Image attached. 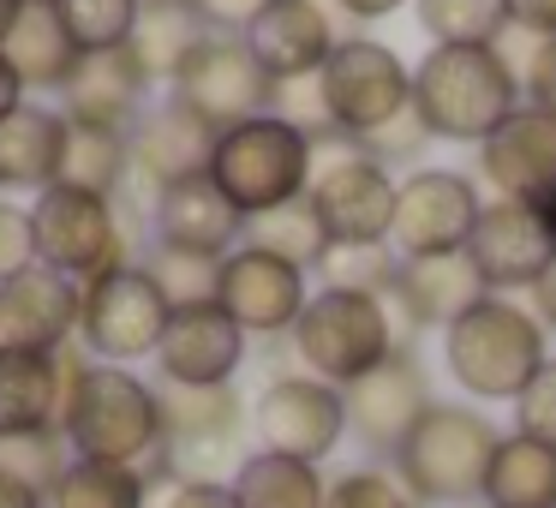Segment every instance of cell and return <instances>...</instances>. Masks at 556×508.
Wrapping results in <instances>:
<instances>
[{"mask_svg":"<svg viewBox=\"0 0 556 508\" xmlns=\"http://www.w3.org/2000/svg\"><path fill=\"white\" fill-rule=\"evenodd\" d=\"M18 7H25V0H0V37H7V30H13V18H18Z\"/></svg>","mask_w":556,"mask_h":508,"instance_id":"52","label":"cell"},{"mask_svg":"<svg viewBox=\"0 0 556 508\" xmlns=\"http://www.w3.org/2000/svg\"><path fill=\"white\" fill-rule=\"evenodd\" d=\"M61 436L78 460H121L150 472L162 455V383H144L132 365H97L66 347Z\"/></svg>","mask_w":556,"mask_h":508,"instance_id":"1","label":"cell"},{"mask_svg":"<svg viewBox=\"0 0 556 508\" xmlns=\"http://www.w3.org/2000/svg\"><path fill=\"white\" fill-rule=\"evenodd\" d=\"M174 305L162 300V288L144 276V264L109 269V276L78 288V335L73 347L97 365H138L156 359L162 329H168Z\"/></svg>","mask_w":556,"mask_h":508,"instance_id":"10","label":"cell"},{"mask_svg":"<svg viewBox=\"0 0 556 508\" xmlns=\"http://www.w3.org/2000/svg\"><path fill=\"white\" fill-rule=\"evenodd\" d=\"M515 431L556 448V359H544L539 377L527 383V395L515 401Z\"/></svg>","mask_w":556,"mask_h":508,"instance_id":"42","label":"cell"},{"mask_svg":"<svg viewBox=\"0 0 556 508\" xmlns=\"http://www.w3.org/2000/svg\"><path fill=\"white\" fill-rule=\"evenodd\" d=\"M61 156H66V114L54 102L30 97L18 114L0 120V198L49 192L61 180Z\"/></svg>","mask_w":556,"mask_h":508,"instance_id":"26","label":"cell"},{"mask_svg":"<svg viewBox=\"0 0 556 508\" xmlns=\"http://www.w3.org/2000/svg\"><path fill=\"white\" fill-rule=\"evenodd\" d=\"M484 508H556V448L539 436H496L484 472Z\"/></svg>","mask_w":556,"mask_h":508,"instance_id":"30","label":"cell"},{"mask_svg":"<svg viewBox=\"0 0 556 508\" xmlns=\"http://www.w3.org/2000/svg\"><path fill=\"white\" fill-rule=\"evenodd\" d=\"M30 221H37V257L49 269H61V276H73L78 288L109 276V269L138 264L132 240H126V216L114 198L54 180L49 192L30 198Z\"/></svg>","mask_w":556,"mask_h":508,"instance_id":"9","label":"cell"},{"mask_svg":"<svg viewBox=\"0 0 556 508\" xmlns=\"http://www.w3.org/2000/svg\"><path fill=\"white\" fill-rule=\"evenodd\" d=\"M216 138H222L216 126L198 120L180 97H156L144 109V120L132 126V180L150 186V198L180 180H198V174H210Z\"/></svg>","mask_w":556,"mask_h":508,"instance_id":"18","label":"cell"},{"mask_svg":"<svg viewBox=\"0 0 556 508\" xmlns=\"http://www.w3.org/2000/svg\"><path fill=\"white\" fill-rule=\"evenodd\" d=\"M150 508H240L228 479H156Z\"/></svg>","mask_w":556,"mask_h":508,"instance_id":"43","label":"cell"},{"mask_svg":"<svg viewBox=\"0 0 556 508\" xmlns=\"http://www.w3.org/2000/svg\"><path fill=\"white\" fill-rule=\"evenodd\" d=\"M252 407L240 389H168L162 383V455L150 479H233L252 448Z\"/></svg>","mask_w":556,"mask_h":508,"instance_id":"7","label":"cell"},{"mask_svg":"<svg viewBox=\"0 0 556 508\" xmlns=\"http://www.w3.org/2000/svg\"><path fill=\"white\" fill-rule=\"evenodd\" d=\"M407 109H413V73L401 66V54L377 37H341L324 73H317V114H324L329 132L348 138V144H365Z\"/></svg>","mask_w":556,"mask_h":508,"instance_id":"8","label":"cell"},{"mask_svg":"<svg viewBox=\"0 0 556 508\" xmlns=\"http://www.w3.org/2000/svg\"><path fill=\"white\" fill-rule=\"evenodd\" d=\"M25 7H54V0H25Z\"/></svg>","mask_w":556,"mask_h":508,"instance_id":"54","label":"cell"},{"mask_svg":"<svg viewBox=\"0 0 556 508\" xmlns=\"http://www.w3.org/2000/svg\"><path fill=\"white\" fill-rule=\"evenodd\" d=\"M0 508H49L37 491H25V484H13V479H0Z\"/></svg>","mask_w":556,"mask_h":508,"instance_id":"51","label":"cell"},{"mask_svg":"<svg viewBox=\"0 0 556 508\" xmlns=\"http://www.w3.org/2000/svg\"><path fill=\"white\" fill-rule=\"evenodd\" d=\"M150 78L132 61V49H102V54H78L73 78L61 85L54 109L66 120H90V126H114V132H132L150 109Z\"/></svg>","mask_w":556,"mask_h":508,"instance_id":"24","label":"cell"},{"mask_svg":"<svg viewBox=\"0 0 556 508\" xmlns=\"http://www.w3.org/2000/svg\"><path fill=\"white\" fill-rule=\"evenodd\" d=\"M245 329L222 312L216 300L210 305H180L162 329L156 347V371L168 389H228L245 365Z\"/></svg>","mask_w":556,"mask_h":508,"instance_id":"16","label":"cell"},{"mask_svg":"<svg viewBox=\"0 0 556 508\" xmlns=\"http://www.w3.org/2000/svg\"><path fill=\"white\" fill-rule=\"evenodd\" d=\"M288 335H293V353H300L305 377H317V383H329V389H353L359 377H371L377 365L401 347L389 300L324 293V288L305 300L300 323H293Z\"/></svg>","mask_w":556,"mask_h":508,"instance_id":"6","label":"cell"},{"mask_svg":"<svg viewBox=\"0 0 556 508\" xmlns=\"http://www.w3.org/2000/svg\"><path fill=\"white\" fill-rule=\"evenodd\" d=\"M204 18L192 13V0H150L144 13H138V25H132V61L144 66V78L150 85H168L174 90V78L186 73V61H192L198 49H204Z\"/></svg>","mask_w":556,"mask_h":508,"instance_id":"29","label":"cell"},{"mask_svg":"<svg viewBox=\"0 0 556 508\" xmlns=\"http://www.w3.org/2000/svg\"><path fill=\"white\" fill-rule=\"evenodd\" d=\"M312 162H317V138L305 120L293 114H257L245 126H228L216 138V156H210V180L228 192V204L245 221L269 216V209H288L305 198L312 186Z\"/></svg>","mask_w":556,"mask_h":508,"instance_id":"2","label":"cell"},{"mask_svg":"<svg viewBox=\"0 0 556 508\" xmlns=\"http://www.w3.org/2000/svg\"><path fill=\"white\" fill-rule=\"evenodd\" d=\"M479 174L515 204H544L556 192V114L515 109L479 144Z\"/></svg>","mask_w":556,"mask_h":508,"instance_id":"23","label":"cell"},{"mask_svg":"<svg viewBox=\"0 0 556 508\" xmlns=\"http://www.w3.org/2000/svg\"><path fill=\"white\" fill-rule=\"evenodd\" d=\"M508 25L527 37H556V0H508Z\"/></svg>","mask_w":556,"mask_h":508,"instance_id":"47","label":"cell"},{"mask_svg":"<svg viewBox=\"0 0 556 508\" xmlns=\"http://www.w3.org/2000/svg\"><path fill=\"white\" fill-rule=\"evenodd\" d=\"M126 180H132V132H114V126H90V120H66L61 186H78V192L114 198Z\"/></svg>","mask_w":556,"mask_h":508,"instance_id":"32","label":"cell"},{"mask_svg":"<svg viewBox=\"0 0 556 508\" xmlns=\"http://www.w3.org/2000/svg\"><path fill=\"white\" fill-rule=\"evenodd\" d=\"M491 455L496 431L484 412L431 401L425 419L407 431V443L395 448V479L407 484L413 503H472V496H484Z\"/></svg>","mask_w":556,"mask_h":508,"instance_id":"5","label":"cell"},{"mask_svg":"<svg viewBox=\"0 0 556 508\" xmlns=\"http://www.w3.org/2000/svg\"><path fill=\"white\" fill-rule=\"evenodd\" d=\"M245 245H264V252L288 257V264H300L305 276H312V264L324 257L329 233H324V221H317V209L300 198V204H288V209H269V216L245 221Z\"/></svg>","mask_w":556,"mask_h":508,"instance_id":"37","label":"cell"},{"mask_svg":"<svg viewBox=\"0 0 556 508\" xmlns=\"http://www.w3.org/2000/svg\"><path fill=\"white\" fill-rule=\"evenodd\" d=\"M544 359H551V353H544L539 317L520 312L515 300H496V293L443 329L448 377L479 401H520Z\"/></svg>","mask_w":556,"mask_h":508,"instance_id":"4","label":"cell"},{"mask_svg":"<svg viewBox=\"0 0 556 508\" xmlns=\"http://www.w3.org/2000/svg\"><path fill=\"white\" fill-rule=\"evenodd\" d=\"M425 144H431V132H425V120H419V114H401V120H389L383 126V132H371V138H365V156H371V162H395V156H419V150Z\"/></svg>","mask_w":556,"mask_h":508,"instance_id":"44","label":"cell"},{"mask_svg":"<svg viewBox=\"0 0 556 508\" xmlns=\"http://www.w3.org/2000/svg\"><path fill=\"white\" fill-rule=\"evenodd\" d=\"M305 269L288 264V257L264 252V245H240V252L222 257V276H216V305L245 329V335H288L300 323L305 300Z\"/></svg>","mask_w":556,"mask_h":508,"instance_id":"15","label":"cell"},{"mask_svg":"<svg viewBox=\"0 0 556 508\" xmlns=\"http://www.w3.org/2000/svg\"><path fill=\"white\" fill-rule=\"evenodd\" d=\"M0 61L13 66V78L25 85V97H61V85L78 66V42L66 37L54 7H18L13 30L0 37Z\"/></svg>","mask_w":556,"mask_h":508,"instance_id":"27","label":"cell"},{"mask_svg":"<svg viewBox=\"0 0 556 508\" xmlns=\"http://www.w3.org/2000/svg\"><path fill=\"white\" fill-rule=\"evenodd\" d=\"M324 508H419V503L407 496V484H401L395 472H383V467H353V472H341V479L329 484Z\"/></svg>","mask_w":556,"mask_h":508,"instance_id":"40","label":"cell"},{"mask_svg":"<svg viewBox=\"0 0 556 508\" xmlns=\"http://www.w3.org/2000/svg\"><path fill=\"white\" fill-rule=\"evenodd\" d=\"M264 7H269V0H192V13L204 18L210 37H245Z\"/></svg>","mask_w":556,"mask_h":508,"instance_id":"45","label":"cell"},{"mask_svg":"<svg viewBox=\"0 0 556 508\" xmlns=\"http://www.w3.org/2000/svg\"><path fill=\"white\" fill-rule=\"evenodd\" d=\"M324 293H365V300H389L401 281L395 245H324V257L312 264Z\"/></svg>","mask_w":556,"mask_h":508,"instance_id":"34","label":"cell"},{"mask_svg":"<svg viewBox=\"0 0 556 508\" xmlns=\"http://www.w3.org/2000/svg\"><path fill=\"white\" fill-rule=\"evenodd\" d=\"M150 245H168V252H192V257H228L245 245V216L228 204L210 174L180 180L168 192L150 198Z\"/></svg>","mask_w":556,"mask_h":508,"instance_id":"19","label":"cell"},{"mask_svg":"<svg viewBox=\"0 0 556 508\" xmlns=\"http://www.w3.org/2000/svg\"><path fill=\"white\" fill-rule=\"evenodd\" d=\"M66 37L78 42V54H102V49H126L132 25L144 13V0H54Z\"/></svg>","mask_w":556,"mask_h":508,"instance_id":"38","label":"cell"},{"mask_svg":"<svg viewBox=\"0 0 556 508\" xmlns=\"http://www.w3.org/2000/svg\"><path fill=\"white\" fill-rule=\"evenodd\" d=\"M168 97H180L198 120L228 132V126H245V120H257V114H276L281 85L252 61L245 37H204V49L186 61V73L174 78Z\"/></svg>","mask_w":556,"mask_h":508,"instance_id":"13","label":"cell"},{"mask_svg":"<svg viewBox=\"0 0 556 508\" xmlns=\"http://www.w3.org/2000/svg\"><path fill=\"white\" fill-rule=\"evenodd\" d=\"M520 109V78L503 49H431L413 66V114L431 138L484 144Z\"/></svg>","mask_w":556,"mask_h":508,"instance_id":"3","label":"cell"},{"mask_svg":"<svg viewBox=\"0 0 556 508\" xmlns=\"http://www.w3.org/2000/svg\"><path fill=\"white\" fill-rule=\"evenodd\" d=\"M144 7H150V0H144Z\"/></svg>","mask_w":556,"mask_h":508,"instance_id":"55","label":"cell"},{"mask_svg":"<svg viewBox=\"0 0 556 508\" xmlns=\"http://www.w3.org/2000/svg\"><path fill=\"white\" fill-rule=\"evenodd\" d=\"M30 264H42V257H37V221H30V204L0 198V288H7L13 276H25Z\"/></svg>","mask_w":556,"mask_h":508,"instance_id":"41","label":"cell"},{"mask_svg":"<svg viewBox=\"0 0 556 508\" xmlns=\"http://www.w3.org/2000/svg\"><path fill=\"white\" fill-rule=\"evenodd\" d=\"M479 192L460 168H419L395 186V228L389 245L395 257H443L467 252L472 221H479Z\"/></svg>","mask_w":556,"mask_h":508,"instance_id":"14","label":"cell"},{"mask_svg":"<svg viewBox=\"0 0 556 508\" xmlns=\"http://www.w3.org/2000/svg\"><path fill=\"white\" fill-rule=\"evenodd\" d=\"M395 186L383 162H371L359 144H341L336 156L312 162L305 204L317 209L329 245H383L395 228Z\"/></svg>","mask_w":556,"mask_h":508,"instance_id":"11","label":"cell"},{"mask_svg":"<svg viewBox=\"0 0 556 508\" xmlns=\"http://www.w3.org/2000/svg\"><path fill=\"white\" fill-rule=\"evenodd\" d=\"M348 18H359V25H371V18H389V13H401L407 0H336Z\"/></svg>","mask_w":556,"mask_h":508,"instance_id":"48","label":"cell"},{"mask_svg":"<svg viewBox=\"0 0 556 508\" xmlns=\"http://www.w3.org/2000/svg\"><path fill=\"white\" fill-rule=\"evenodd\" d=\"M25 102H30V97H25V85L13 78V66L0 61V120H7V114H18Z\"/></svg>","mask_w":556,"mask_h":508,"instance_id":"49","label":"cell"},{"mask_svg":"<svg viewBox=\"0 0 556 508\" xmlns=\"http://www.w3.org/2000/svg\"><path fill=\"white\" fill-rule=\"evenodd\" d=\"M150 479L144 467H121V460H78L61 472L49 508H150Z\"/></svg>","mask_w":556,"mask_h":508,"instance_id":"33","label":"cell"},{"mask_svg":"<svg viewBox=\"0 0 556 508\" xmlns=\"http://www.w3.org/2000/svg\"><path fill=\"white\" fill-rule=\"evenodd\" d=\"M532 305H539V317H544V323L556 329V264L544 269V281H539V288H532Z\"/></svg>","mask_w":556,"mask_h":508,"instance_id":"50","label":"cell"},{"mask_svg":"<svg viewBox=\"0 0 556 508\" xmlns=\"http://www.w3.org/2000/svg\"><path fill=\"white\" fill-rule=\"evenodd\" d=\"M228 484L240 496V508H324L329 496L324 472L312 460H288V455H269V448H252Z\"/></svg>","mask_w":556,"mask_h":508,"instance_id":"31","label":"cell"},{"mask_svg":"<svg viewBox=\"0 0 556 508\" xmlns=\"http://www.w3.org/2000/svg\"><path fill=\"white\" fill-rule=\"evenodd\" d=\"M78 335V281L49 264H30L0 288V347L66 353Z\"/></svg>","mask_w":556,"mask_h":508,"instance_id":"21","label":"cell"},{"mask_svg":"<svg viewBox=\"0 0 556 508\" xmlns=\"http://www.w3.org/2000/svg\"><path fill=\"white\" fill-rule=\"evenodd\" d=\"M539 209H544V221H551V233H556V192H551V198H544V204H539Z\"/></svg>","mask_w":556,"mask_h":508,"instance_id":"53","label":"cell"},{"mask_svg":"<svg viewBox=\"0 0 556 508\" xmlns=\"http://www.w3.org/2000/svg\"><path fill=\"white\" fill-rule=\"evenodd\" d=\"M336 25H329L324 0H269L257 25L245 30V49L252 61L276 78L281 90L288 85H305V78L324 73V61L336 54Z\"/></svg>","mask_w":556,"mask_h":508,"instance_id":"22","label":"cell"},{"mask_svg":"<svg viewBox=\"0 0 556 508\" xmlns=\"http://www.w3.org/2000/svg\"><path fill=\"white\" fill-rule=\"evenodd\" d=\"M73 467V448H66L61 424H42V431H0V479L37 491L42 503L54 496L61 472Z\"/></svg>","mask_w":556,"mask_h":508,"instance_id":"36","label":"cell"},{"mask_svg":"<svg viewBox=\"0 0 556 508\" xmlns=\"http://www.w3.org/2000/svg\"><path fill=\"white\" fill-rule=\"evenodd\" d=\"M467 257L479 264V276L491 288H539L544 269L556 264V233L544 221L539 204H515V198H496L479 209L472 221Z\"/></svg>","mask_w":556,"mask_h":508,"instance_id":"17","label":"cell"},{"mask_svg":"<svg viewBox=\"0 0 556 508\" xmlns=\"http://www.w3.org/2000/svg\"><path fill=\"white\" fill-rule=\"evenodd\" d=\"M479 300H491V281L479 276L467 252L443 257H401V281L389 293V305H401L413 329H448L455 317H467Z\"/></svg>","mask_w":556,"mask_h":508,"instance_id":"25","label":"cell"},{"mask_svg":"<svg viewBox=\"0 0 556 508\" xmlns=\"http://www.w3.org/2000/svg\"><path fill=\"white\" fill-rule=\"evenodd\" d=\"M520 85H527L532 109L556 114V37L532 42V61H527V73H520Z\"/></svg>","mask_w":556,"mask_h":508,"instance_id":"46","label":"cell"},{"mask_svg":"<svg viewBox=\"0 0 556 508\" xmlns=\"http://www.w3.org/2000/svg\"><path fill=\"white\" fill-rule=\"evenodd\" d=\"M138 264H144V276L162 288V300H168L174 312H180V305H210V300H216V276H222L216 257H192V252L150 245Z\"/></svg>","mask_w":556,"mask_h":508,"instance_id":"39","label":"cell"},{"mask_svg":"<svg viewBox=\"0 0 556 508\" xmlns=\"http://www.w3.org/2000/svg\"><path fill=\"white\" fill-rule=\"evenodd\" d=\"M341 395H348V431L359 436L365 448H377V455H395V448L407 443V431L425 419V407H431L425 371L407 347H395L371 377H359V383L341 389Z\"/></svg>","mask_w":556,"mask_h":508,"instance_id":"20","label":"cell"},{"mask_svg":"<svg viewBox=\"0 0 556 508\" xmlns=\"http://www.w3.org/2000/svg\"><path fill=\"white\" fill-rule=\"evenodd\" d=\"M508 0H419V30L437 49H496Z\"/></svg>","mask_w":556,"mask_h":508,"instance_id":"35","label":"cell"},{"mask_svg":"<svg viewBox=\"0 0 556 508\" xmlns=\"http://www.w3.org/2000/svg\"><path fill=\"white\" fill-rule=\"evenodd\" d=\"M61 401H66V353L0 347V431L61 424Z\"/></svg>","mask_w":556,"mask_h":508,"instance_id":"28","label":"cell"},{"mask_svg":"<svg viewBox=\"0 0 556 508\" xmlns=\"http://www.w3.org/2000/svg\"><path fill=\"white\" fill-rule=\"evenodd\" d=\"M252 436L269 455L312 460L317 467L348 436V395L317 383V377H305V371H281L252 401Z\"/></svg>","mask_w":556,"mask_h":508,"instance_id":"12","label":"cell"}]
</instances>
